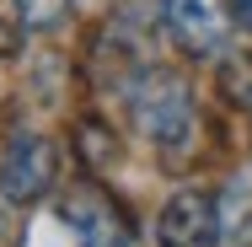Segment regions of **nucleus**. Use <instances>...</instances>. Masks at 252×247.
Returning a JSON list of instances; mask_svg holds the SVG:
<instances>
[{
  "instance_id": "obj_1",
  "label": "nucleus",
  "mask_w": 252,
  "mask_h": 247,
  "mask_svg": "<svg viewBox=\"0 0 252 247\" xmlns=\"http://www.w3.org/2000/svg\"><path fill=\"white\" fill-rule=\"evenodd\" d=\"M129 107H134L140 135L161 156H188V145L199 140V107H193V92L177 70L156 65L140 81H129Z\"/></svg>"
},
{
  "instance_id": "obj_2",
  "label": "nucleus",
  "mask_w": 252,
  "mask_h": 247,
  "mask_svg": "<svg viewBox=\"0 0 252 247\" xmlns=\"http://www.w3.org/2000/svg\"><path fill=\"white\" fill-rule=\"evenodd\" d=\"M54 172H59L54 145L43 135L22 129V135H11V145L0 156V199H11V204H38V199L54 188Z\"/></svg>"
},
{
  "instance_id": "obj_3",
  "label": "nucleus",
  "mask_w": 252,
  "mask_h": 247,
  "mask_svg": "<svg viewBox=\"0 0 252 247\" xmlns=\"http://www.w3.org/2000/svg\"><path fill=\"white\" fill-rule=\"evenodd\" d=\"M156 247H220V210L204 188H183L156 215Z\"/></svg>"
},
{
  "instance_id": "obj_4",
  "label": "nucleus",
  "mask_w": 252,
  "mask_h": 247,
  "mask_svg": "<svg viewBox=\"0 0 252 247\" xmlns=\"http://www.w3.org/2000/svg\"><path fill=\"white\" fill-rule=\"evenodd\" d=\"M161 22L172 33V43L183 54H220L231 33V5L225 0H161Z\"/></svg>"
},
{
  "instance_id": "obj_5",
  "label": "nucleus",
  "mask_w": 252,
  "mask_h": 247,
  "mask_svg": "<svg viewBox=\"0 0 252 247\" xmlns=\"http://www.w3.org/2000/svg\"><path fill=\"white\" fill-rule=\"evenodd\" d=\"M59 215L70 220L75 247H134L129 215L102 194V188H75V194L59 204Z\"/></svg>"
},
{
  "instance_id": "obj_6",
  "label": "nucleus",
  "mask_w": 252,
  "mask_h": 247,
  "mask_svg": "<svg viewBox=\"0 0 252 247\" xmlns=\"http://www.w3.org/2000/svg\"><path fill=\"white\" fill-rule=\"evenodd\" d=\"M215 210H220V247H247L252 242V188L231 183L215 199Z\"/></svg>"
},
{
  "instance_id": "obj_7",
  "label": "nucleus",
  "mask_w": 252,
  "mask_h": 247,
  "mask_svg": "<svg viewBox=\"0 0 252 247\" xmlns=\"http://www.w3.org/2000/svg\"><path fill=\"white\" fill-rule=\"evenodd\" d=\"M11 5H16L22 27H32V33H54V27H64L70 11H75V0H11Z\"/></svg>"
},
{
  "instance_id": "obj_8",
  "label": "nucleus",
  "mask_w": 252,
  "mask_h": 247,
  "mask_svg": "<svg viewBox=\"0 0 252 247\" xmlns=\"http://www.w3.org/2000/svg\"><path fill=\"white\" fill-rule=\"evenodd\" d=\"M220 86H225V97L236 102V107H247V113H252V54H236V59H225V70H220Z\"/></svg>"
},
{
  "instance_id": "obj_9",
  "label": "nucleus",
  "mask_w": 252,
  "mask_h": 247,
  "mask_svg": "<svg viewBox=\"0 0 252 247\" xmlns=\"http://www.w3.org/2000/svg\"><path fill=\"white\" fill-rule=\"evenodd\" d=\"M81 135L92 140V145H86V161H97V167H107V161L118 156V150H113V135H107V129H97V124H81Z\"/></svg>"
},
{
  "instance_id": "obj_10",
  "label": "nucleus",
  "mask_w": 252,
  "mask_h": 247,
  "mask_svg": "<svg viewBox=\"0 0 252 247\" xmlns=\"http://www.w3.org/2000/svg\"><path fill=\"white\" fill-rule=\"evenodd\" d=\"M231 16H236V22L252 33V0H231Z\"/></svg>"
},
{
  "instance_id": "obj_11",
  "label": "nucleus",
  "mask_w": 252,
  "mask_h": 247,
  "mask_svg": "<svg viewBox=\"0 0 252 247\" xmlns=\"http://www.w3.org/2000/svg\"><path fill=\"white\" fill-rule=\"evenodd\" d=\"M11 43H16V38H11V33H5V27H0V54L11 49Z\"/></svg>"
}]
</instances>
